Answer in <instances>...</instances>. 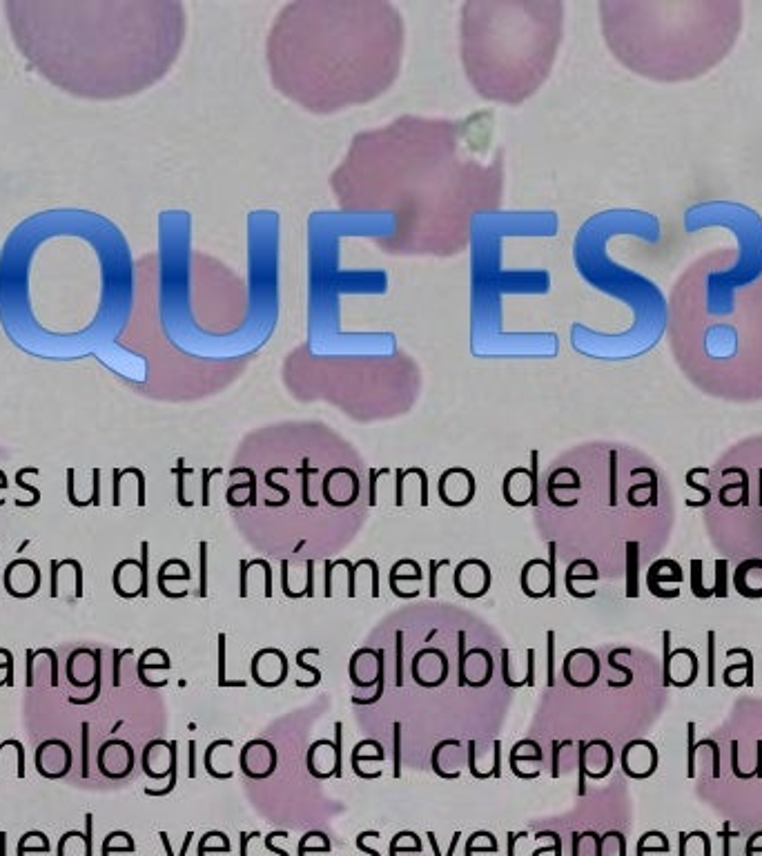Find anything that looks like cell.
<instances>
[{
	"mask_svg": "<svg viewBox=\"0 0 762 856\" xmlns=\"http://www.w3.org/2000/svg\"><path fill=\"white\" fill-rule=\"evenodd\" d=\"M288 658L281 649H261L252 658V678L261 687H279L288 678Z\"/></svg>",
	"mask_w": 762,
	"mask_h": 856,
	"instance_id": "obj_22",
	"label": "cell"
},
{
	"mask_svg": "<svg viewBox=\"0 0 762 856\" xmlns=\"http://www.w3.org/2000/svg\"><path fill=\"white\" fill-rule=\"evenodd\" d=\"M18 852H50V841L43 832H27L21 841H18Z\"/></svg>",
	"mask_w": 762,
	"mask_h": 856,
	"instance_id": "obj_40",
	"label": "cell"
},
{
	"mask_svg": "<svg viewBox=\"0 0 762 856\" xmlns=\"http://www.w3.org/2000/svg\"><path fill=\"white\" fill-rule=\"evenodd\" d=\"M83 778L90 776V725L83 723Z\"/></svg>",
	"mask_w": 762,
	"mask_h": 856,
	"instance_id": "obj_49",
	"label": "cell"
},
{
	"mask_svg": "<svg viewBox=\"0 0 762 856\" xmlns=\"http://www.w3.org/2000/svg\"><path fill=\"white\" fill-rule=\"evenodd\" d=\"M667 342L702 393L762 400V252L720 246L693 259L669 293Z\"/></svg>",
	"mask_w": 762,
	"mask_h": 856,
	"instance_id": "obj_5",
	"label": "cell"
},
{
	"mask_svg": "<svg viewBox=\"0 0 762 856\" xmlns=\"http://www.w3.org/2000/svg\"><path fill=\"white\" fill-rule=\"evenodd\" d=\"M544 761L542 747L537 745L535 741H520L515 743L511 749V756H508V763H511V770L515 776H520L522 767H533V770L540 774V765Z\"/></svg>",
	"mask_w": 762,
	"mask_h": 856,
	"instance_id": "obj_33",
	"label": "cell"
},
{
	"mask_svg": "<svg viewBox=\"0 0 762 856\" xmlns=\"http://www.w3.org/2000/svg\"><path fill=\"white\" fill-rule=\"evenodd\" d=\"M448 560H439V562H431V598H435L437 596V573H439V569L442 567H448Z\"/></svg>",
	"mask_w": 762,
	"mask_h": 856,
	"instance_id": "obj_52",
	"label": "cell"
},
{
	"mask_svg": "<svg viewBox=\"0 0 762 856\" xmlns=\"http://www.w3.org/2000/svg\"><path fill=\"white\" fill-rule=\"evenodd\" d=\"M72 763V747L70 743H65L63 738H47V741L36 747V772L47 778V781H61V778L72 772Z\"/></svg>",
	"mask_w": 762,
	"mask_h": 856,
	"instance_id": "obj_10",
	"label": "cell"
},
{
	"mask_svg": "<svg viewBox=\"0 0 762 856\" xmlns=\"http://www.w3.org/2000/svg\"><path fill=\"white\" fill-rule=\"evenodd\" d=\"M335 729H337L335 743L321 738V741H315L308 749L306 765H308V772L315 778L341 776V729H344V723L337 721Z\"/></svg>",
	"mask_w": 762,
	"mask_h": 856,
	"instance_id": "obj_15",
	"label": "cell"
},
{
	"mask_svg": "<svg viewBox=\"0 0 762 856\" xmlns=\"http://www.w3.org/2000/svg\"><path fill=\"white\" fill-rule=\"evenodd\" d=\"M25 685L32 689L38 685L58 687V656L54 649H27L25 651Z\"/></svg>",
	"mask_w": 762,
	"mask_h": 856,
	"instance_id": "obj_23",
	"label": "cell"
},
{
	"mask_svg": "<svg viewBox=\"0 0 762 856\" xmlns=\"http://www.w3.org/2000/svg\"><path fill=\"white\" fill-rule=\"evenodd\" d=\"M620 761H622L624 774L631 778H638V781H644V778L656 774L660 765V754H658V747L651 741L635 738V741L624 745Z\"/></svg>",
	"mask_w": 762,
	"mask_h": 856,
	"instance_id": "obj_17",
	"label": "cell"
},
{
	"mask_svg": "<svg viewBox=\"0 0 762 856\" xmlns=\"http://www.w3.org/2000/svg\"><path fill=\"white\" fill-rule=\"evenodd\" d=\"M607 663H609V667H611V669H615V671H620V674H624V685H627V687H629V685L633 683V671H631L629 667H624V665H620V663H618V660H615V649H613V651H611V654H609V660H607Z\"/></svg>",
	"mask_w": 762,
	"mask_h": 856,
	"instance_id": "obj_50",
	"label": "cell"
},
{
	"mask_svg": "<svg viewBox=\"0 0 762 856\" xmlns=\"http://www.w3.org/2000/svg\"><path fill=\"white\" fill-rule=\"evenodd\" d=\"M664 671H662V683L664 687H689L698 680L700 671V660L687 647H678L676 651L671 649V631H664Z\"/></svg>",
	"mask_w": 762,
	"mask_h": 856,
	"instance_id": "obj_9",
	"label": "cell"
},
{
	"mask_svg": "<svg viewBox=\"0 0 762 856\" xmlns=\"http://www.w3.org/2000/svg\"><path fill=\"white\" fill-rule=\"evenodd\" d=\"M208 544H201V591H199V596H205V593H208V580H205V567H208Z\"/></svg>",
	"mask_w": 762,
	"mask_h": 856,
	"instance_id": "obj_51",
	"label": "cell"
},
{
	"mask_svg": "<svg viewBox=\"0 0 762 856\" xmlns=\"http://www.w3.org/2000/svg\"><path fill=\"white\" fill-rule=\"evenodd\" d=\"M687 732H689V758H687L689 772H687V776L693 778V776H696V752H698V747H696V723H689L687 725Z\"/></svg>",
	"mask_w": 762,
	"mask_h": 856,
	"instance_id": "obj_45",
	"label": "cell"
},
{
	"mask_svg": "<svg viewBox=\"0 0 762 856\" xmlns=\"http://www.w3.org/2000/svg\"><path fill=\"white\" fill-rule=\"evenodd\" d=\"M136 763V754L134 747L121 741V738H110V741H105L99 747V756H96V765H99V772L110 778V781H123L132 774Z\"/></svg>",
	"mask_w": 762,
	"mask_h": 856,
	"instance_id": "obj_13",
	"label": "cell"
},
{
	"mask_svg": "<svg viewBox=\"0 0 762 856\" xmlns=\"http://www.w3.org/2000/svg\"><path fill=\"white\" fill-rule=\"evenodd\" d=\"M127 654V651L116 649L114 651V687H121V658Z\"/></svg>",
	"mask_w": 762,
	"mask_h": 856,
	"instance_id": "obj_53",
	"label": "cell"
},
{
	"mask_svg": "<svg viewBox=\"0 0 762 856\" xmlns=\"http://www.w3.org/2000/svg\"><path fill=\"white\" fill-rule=\"evenodd\" d=\"M239 767L241 772L254 781L268 778L272 772L277 770V749L266 738H254V741L246 743L239 754Z\"/></svg>",
	"mask_w": 762,
	"mask_h": 856,
	"instance_id": "obj_16",
	"label": "cell"
},
{
	"mask_svg": "<svg viewBox=\"0 0 762 856\" xmlns=\"http://www.w3.org/2000/svg\"><path fill=\"white\" fill-rule=\"evenodd\" d=\"M58 856H92L90 828H87V836L81 832H67L58 843Z\"/></svg>",
	"mask_w": 762,
	"mask_h": 856,
	"instance_id": "obj_34",
	"label": "cell"
},
{
	"mask_svg": "<svg viewBox=\"0 0 762 856\" xmlns=\"http://www.w3.org/2000/svg\"><path fill=\"white\" fill-rule=\"evenodd\" d=\"M564 41L558 0H471L459 12V58L475 94L517 107L540 92Z\"/></svg>",
	"mask_w": 762,
	"mask_h": 856,
	"instance_id": "obj_7",
	"label": "cell"
},
{
	"mask_svg": "<svg viewBox=\"0 0 762 856\" xmlns=\"http://www.w3.org/2000/svg\"><path fill=\"white\" fill-rule=\"evenodd\" d=\"M734 589L742 598L760 600L762 598V560L749 558L740 562L734 571Z\"/></svg>",
	"mask_w": 762,
	"mask_h": 856,
	"instance_id": "obj_28",
	"label": "cell"
},
{
	"mask_svg": "<svg viewBox=\"0 0 762 856\" xmlns=\"http://www.w3.org/2000/svg\"><path fill=\"white\" fill-rule=\"evenodd\" d=\"M41 567L29 558H16L3 571V589L16 600H27L41 591Z\"/></svg>",
	"mask_w": 762,
	"mask_h": 856,
	"instance_id": "obj_11",
	"label": "cell"
},
{
	"mask_svg": "<svg viewBox=\"0 0 762 856\" xmlns=\"http://www.w3.org/2000/svg\"><path fill=\"white\" fill-rule=\"evenodd\" d=\"M25 778V747L16 738L0 741V778Z\"/></svg>",
	"mask_w": 762,
	"mask_h": 856,
	"instance_id": "obj_32",
	"label": "cell"
},
{
	"mask_svg": "<svg viewBox=\"0 0 762 856\" xmlns=\"http://www.w3.org/2000/svg\"><path fill=\"white\" fill-rule=\"evenodd\" d=\"M172 663L170 656L165 654L163 649H148L145 654L139 658V665H136V674H139V680L145 687H165L168 685V678L163 674L165 671H170Z\"/></svg>",
	"mask_w": 762,
	"mask_h": 856,
	"instance_id": "obj_27",
	"label": "cell"
},
{
	"mask_svg": "<svg viewBox=\"0 0 762 856\" xmlns=\"http://www.w3.org/2000/svg\"><path fill=\"white\" fill-rule=\"evenodd\" d=\"M504 152L488 114L466 119L397 116L353 136L330 174L339 210L381 214L390 228L375 246L393 257H455L473 223L504 199Z\"/></svg>",
	"mask_w": 762,
	"mask_h": 856,
	"instance_id": "obj_1",
	"label": "cell"
},
{
	"mask_svg": "<svg viewBox=\"0 0 762 856\" xmlns=\"http://www.w3.org/2000/svg\"><path fill=\"white\" fill-rule=\"evenodd\" d=\"M350 680L357 687H377L384 680V651L359 649L350 658Z\"/></svg>",
	"mask_w": 762,
	"mask_h": 856,
	"instance_id": "obj_26",
	"label": "cell"
},
{
	"mask_svg": "<svg viewBox=\"0 0 762 856\" xmlns=\"http://www.w3.org/2000/svg\"><path fill=\"white\" fill-rule=\"evenodd\" d=\"M0 687H14V654L0 647Z\"/></svg>",
	"mask_w": 762,
	"mask_h": 856,
	"instance_id": "obj_42",
	"label": "cell"
},
{
	"mask_svg": "<svg viewBox=\"0 0 762 856\" xmlns=\"http://www.w3.org/2000/svg\"><path fill=\"white\" fill-rule=\"evenodd\" d=\"M150 569V544L141 542V560L127 558L114 567L112 585L119 598H148V571Z\"/></svg>",
	"mask_w": 762,
	"mask_h": 856,
	"instance_id": "obj_8",
	"label": "cell"
},
{
	"mask_svg": "<svg viewBox=\"0 0 762 856\" xmlns=\"http://www.w3.org/2000/svg\"><path fill=\"white\" fill-rule=\"evenodd\" d=\"M219 687H246V680H232L226 676V636H219Z\"/></svg>",
	"mask_w": 762,
	"mask_h": 856,
	"instance_id": "obj_43",
	"label": "cell"
},
{
	"mask_svg": "<svg viewBox=\"0 0 762 856\" xmlns=\"http://www.w3.org/2000/svg\"><path fill=\"white\" fill-rule=\"evenodd\" d=\"M194 749H197V743L192 741L190 743V776H194V754H197V752H194Z\"/></svg>",
	"mask_w": 762,
	"mask_h": 856,
	"instance_id": "obj_56",
	"label": "cell"
},
{
	"mask_svg": "<svg viewBox=\"0 0 762 856\" xmlns=\"http://www.w3.org/2000/svg\"><path fill=\"white\" fill-rule=\"evenodd\" d=\"M598 9L615 61L656 83L709 74L734 50L745 23L738 0H604Z\"/></svg>",
	"mask_w": 762,
	"mask_h": 856,
	"instance_id": "obj_6",
	"label": "cell"
},
{
	"mask_svg": "<svg viewBox=\"0 0 762 856\" xmlns=\"http://www.w3.org/2000/svg\"><path fill=\"white\" fill-rule=\"evenodd\" d=\"M555 549L558 544L549 542L551 558L546 560H529L522 569V591L529 598H544L555 596Z\"/></svg>",
	"mask_w": 762,
	"mask_h": 856,
	"instance_id": "obj_18",
	"label": "cell"
},
{
	"mask_svg": "<svg viewBox=\"0 0 762 856\" xmlns=\"http://www.w3.org/2000/svg\"><path fill=\"white\" fill-rule=\"evenodd\" d=\"M682 580H685V573H682V567H680V564H678V562H673V560H671L669 573H664L660 560H658V562H653V564H651V569L647 571V587H649V591L653 593V596L664 598V600H669V598H678V596H680V589L664 591L660 582H676V585H680Z\"/></svg>",
	"mask_w": 762,
	"mask_h": 856,
	"instance_id": "obj_31",
	"label": "cell"
},
{
	"mask_svg": "<svg viewBox=\"0 0 762 856\" xmlns=\"http://www.w3.org/2000/svg\"><path fill=\"white\" fill-rule=\"evenodd\" d=\"M613 761V747L607 741L580 743V794H584V778L591 776L600 781V778L609 776Z\"/></svg>",
	"mask_w": 762,
	"mask_h": 856,
	"instance_id": "obj_24",
	"label": "cell"
},
{
	"mask_svg": "<svg viewBox=\"0 0 762 856\" xmlns=\"http://www.w3.org/2000/svg\"><path fill=\"white\" fill-rule=\"evenodd\" d=\"M600 578V573H598V567H591L589 571H580V560H575V562H571V567L566 569V591L569 593H573L575 591V587H578V582H595Z\"/></svg>",
	"mask_w": 762,
	"mask_h": 856,
	"instance_id": "obj_38",
	"label": "cell"
},
{
	"mask_svg": "<svg viewBox=\"0 0 762 856\" xmlns=\"http://www.w3.org/2000/svg\"><path fill=\"white\" fill-rule=\"evenodd\" d=\"M553 640H555V634L553 631H549V685L551 687L555 685V678H553Z\"/></svg>",
	"mask_w": 762,
	"mask_h": 856,
	"instance_id": "obj_54",
	"label": "cell"
},
{
	"mask_svg": "<svg viewBox=\"0 0 762 856\" xmlns=\"http://www.w3.org/2000/svg\"><path fill=\"white\" fill-rule=\"evenodd\" d=\"M404 56L406 23L388 0L288 3L266 36L272 87L317 116L381 99L402 76Z\"/></svg>",
	"mask_w": 762,
	"mask_h": 856,
	"instance_id": "obj_4",
	"label": "cell"
},
{
	"mask_svg": "<svg viewBox=\"0 0 762 856\" xmlns=\"http://www.w3.org/2000/svg\"><path fill=\"white\" fill-rule=\"evenodd\" d=\"M101 689H103V678L96 680V685L92 687V694L90 696H83V698L67 696V703H70V705H92V703H96V700L101 698Z\"/></svg>",
	"mask_w": 762,
	"mask_h": 856,
	"instance_id": "obj_48",
	"label": "cell"
},
{
	"mask_svg": "<svg viewBox=\"0 0 762 856\" xmlns=\"http://www.w3.org/2000/svg\"><path fill=\"white\" fill-rule=\"evenodd\" d=\"M562 676L573 687H591L600 678V658L593 649H573L564 658Z\"/></svg>",
	"mask_w": 762,
	"mask_h": 856,
	"instance_id": "obj_21",
	"label": "cell"
},
{
	"mask_svg": "<svg viewBox=\"0 0 762 856\" xmlns=\"http://www.w3.org/2000/svg\"><path fill=\"white\" fill-rule=\"evenodd\" d=\"M134 306L130 246L99 212L29 214L0 248V326L29 357H105L125 335Z\"/></svg>",
	"mask_w": 762,
	"mask_h": 856,
	"instance_id": "obj_2",
	"label": "cell"
},
{
	"mask_svg": "<svg viewBox=\"0 0 762 856\" xmlns=\"http://www.w3.org/2000/svg\"><path fill=\"white\" fill-rule=\"evenodd\" d=\"M448 658L439 649L426 647L413 658V680L422 687H439L448 678Z\"/></svg>",
	"mask_w": 762,
	"mask_h": 856,
	"instance_id": "obj_25",
	"label": "cell"
},
{
	"mask_svg": "<svg viewBox=\"0 0 762 856\" xmlns=\"http://www.w3.org/2000/svg\"><path fill=\"white\" fill-rule=\"evenodd\" d=\"M232 749H234V743L228 741V738L210 743L208 749H205V756H203L205 772L214 778H223V781H226V778H232V774H234L230 770Z\"/></svg>",
	"mask_w": 762,
	"mask_h": 856,
	"instance_id": "obj_30",
	"label": "cell"
},
{
	"mask_svg": "<svg viewBox=\"0 0 762 856\" xmlns=\"http://www.w3.org/2000/svg\"><path fill=\"white\" fill-rule=\"evenodd\" d=\"M707 640H709V678H707V685L709 687H713L716 685V631H709L707 634Z\"/></svg>",
	"mask_w": 762,
	"mask_h": 856,
	"instance_id": "obj_47",
	"label": "cell"
},
{
	"mask_svg": "<svg viewBox=\"0 0 762 856\" xmlns=\"http://www.w3.org/2000/svg\"><path fill=\"white\" fill-rule=\"evenodd\" d=\"M308 654H319V649H301L299 654H297V660H295V663H297V667H301L304 671H308V674H312V683L319 685V683H321V671H319L317 667H312V665H308V663H306L304 658H306Z\"/></svg>",
	"mask_w": 762,
	"mask_h": 856,
	"instance_id": "obj_46",
	"label": "cell"
},
{
	"mask_svg": "<svg viewBox=\"0 0 762 856\" xmlns=\"http://www.w3.org/2000/svg\"><path fill=\"white\" fill-rule=\"evenodd\" d=\"M177 763H179L177 741L168 743V741H161V738H154V741H150L143 747L141 767L145 776L154 778V781L168 778L179 767Z\"/></svg>",
	"mask_w": 762,
	"mask_h": 856,
	"instance_id": "obj_20",
	"label": "cell"
},
{
	"mask_svg": "<svg viewBox=\"0 0 762 856\" xmlns=\"http://www.w3.org/2000/svg\"><path fill=\"white\" fill-rule=\"evenodd\" d=\"M702 576H705V562L691 560V593L700 600L713 598V589L702 582Z\"/></svg>",
	"mask_w": 762,
	"mask_h": 856,
	"instance_id": "obj_37",
	"label": "cell"
},
{
	"mask_svg": "<svg viewBox=\"0 0 762 856\" xmlns=\"http://www.w3.org/2000/svg\"><path fill=\"white\" fill-rule=\"evenodd\" d=\"M85 593V573L74 558L50 562V596L78 600Z\"/></svg>",
	"mask_w": 762,
	"mask_h": 856,
	"instance_id": "obj_14",
	"label": "cell"
},
{
	"mask_svg": "<svg viewBox=\"0 0 762 856\" xmlns=\"http://www.w3.org/2000/svg\"><path fill=\"white\" fill-rule=\"evenodd\" d=\"M638 551H640V542H627V596L635 598L638 596V580H635V569H638Z\"/></svg>",
	"mask_w": 762,
	"mask_h": 856,
	"instance_id": "obj_36",
	"label": "cell"
},
{
	"mask_svg": "<svg viewBox=\"0 0 762 856\" xmlns=\"http://www.w3.org/2000/svg\"><path fill=\"white\" fill-rule=\"evenodd\" d=\"M192 578L190 567L183 560H168L161 564L159 573H156V585L163 587L168 585V582H188Z\"/></svg>",
	"mask_w": 762,
	"mask_h": 856,
	"instance_id": "obj_35",
	"label": "cell"
},
{
	"mask_svg": "<svg viewBox=\"0 0 762 856\" xmlns=\"http://www.w3.org/2000/svg\"><path fill=\"white\" fill-rule=\"evenodd\" d=\"M103 852H134L132 836L125 832H112L103 843Z\"/></svg>",
	"mask_w": 762,
	"mask_h": 856,
	"instance_id": "obj_41",
	"label": "cell"
},
{
	"mask_svg": "<svg viewBox=\"0 0 762 856\" xmlns=\"http://www.w3.org/2000/svg\"><path fill=\"white\" fill-rule=\"evenodd\" d=\"M727 567H729L727 560H718L716 562V585H713L711 589H713V596H718V598H725L727 596V589H729V585H727Z\"/></svg>",
	"mask_w": 762,
	"mask_h": 856,
	"instance_id": "obj_44",
	"label": "cell"
},
{
	"mask_svg": "<svg viewBox=\"0 0 762 856\" xmlns=\"http://www.w3.org/2000/svg\"><path fill=\"white\" fill-rule=\"evenodd\" d=\"M734 656H742L745 660L736 665H729L725 671H722V683L731 689L742 685L754 687V654L745 647L727 649V658H734Z\"/></svg>",
	"mask_w": 762,
	"mask_h": 856,
	"instance_id": "obj_29",
	"label": "cell"
},
{
	"mask_svg": "<svg viewBox=\"0 0 762 856\" xmlns=\"http://www.w3.org/2000/svg\"><path fill=\"white\" fill-rule=\"evenodd\" d=\"M7 486H9V482H7V475L0 471V507H3L5 504V491H7Z\"/></svg>",
	"mask_w": 762,
	"mask_h": 856,
	"instance_id": "obj_55",
	"label": "cell"
},
{
	"mask_svg": "<svg viewBox=\"0 0 762 856\" xmlns=\"http://www.w3.org/2000/svg\"><path fill=\"white\" fill-rule=\"evenodd\" d=\"M5 16L29 67L87 101L150 90L179 61L188 32L177 0H9Z\"/></svg>",
	"mask_w": 762,
	"mask_h": 856,
	"instance_id": "obj_3",
	"label": "cell"
},
{
	"mask_svg": "<svg viewBox=\"0 0 762 856\" xmlns=\"http://www.w3.org/2000/svg\"><path fill=\"white\" fill-rule=\"evenodd\" d=\"M103 651L76 647L65 663V678L67 683L76 689H90L96 685V680L103 678Z\"/></svg>",
	"mask_w": 762,
	"mask_h": 856,
	"instance_id": "obj_12",
	"label": "cell"
},
{
	"mask_svg": "<svg viewBox=\"0 0 762 856\" xmlns=\"http://www.w3.org/2000/svg\"><path fill=\"white\" fill-rule=\"evenodd\" d=\"M424 580V573H422V569H419V564H415V569L413 571H404V560L402 562H397L395 567H393V571H390V589H397L399 585H402V582H410V585H413V582H422ZM415 587V585H413Z\"/></svg>",
	"mask_w": 762,
	"mask_h": 856,
	"instance_id": "obj_39",
	"label": "cell"
},
{
	"mask_svg": "<svg viewBox=\"0 0 762 856\" xmlns=\"http://www.w3.org/2000/svg\"><path fill=\"white\" fill-rule=\"evenodd\" d=\"M455 591L462 598H482L491 589V567L482 560H464L453 573Z\"/></svg>",
	"mask_w": 762,
	"mask_h": 856,
	"instance_id": "obj_19",
	"label": "cell"
}]
</instances>
